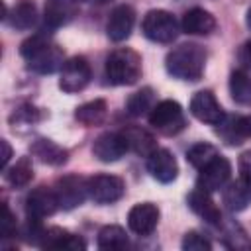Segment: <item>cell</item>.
I'll return each instance as SVG.
<instances>
[{"mask_svg":"<svg viewBox=\"0 0 251 251\" xmlns=\"http://www.w3.org/2000/svg\"><path fill=\"white\" fill-rule=\"evenodd\" d=\"M141 31L149 41L171 43L178 35V24L167 10H149L141 22Z\"/></svg>","mask_w":251,"mask_h":251,"instance_id":"277c9868","label":"cell"},{"mask_svg":"<svg viewBox=\"0 0 251 251\" xmlns=\"http://www.w3.org/2000/svg\"><path fill=\"white\" fill-rule=\"evenodd\" d=\"M0 233L4 239L12 237L16 233V220H14V214L10 212L8 204H2V220H0Z\"/></svg>","mask_w":251,"mask_h":251,"instance_id":"d6a6232c","label":"cell"},{"mask_svg":"<svg viewBox=\"0 0 251 251\" xmlns=\"http://www.w3.org/2000/svg\"><path fill=\"white\" fill-rule=\"evenodd\" d=\"M76 14V0H45L43 20L49 27L67 25Z\"/></svg>","mask_w":251,"mask_h":251,"instance_id":"d6986e66","label":"cell"},{"mask_svg":"<svg viewBox=\"0 0 251 251\" xmlns=\"http://www.w3.org/2000/svg\"><path fill=\"white\" fill-rule=\"evenodd\" d=\"M84 2H92V4H104V2H108V0H84Z\"/></svg>","mask_w":251,"mask_h":251,"instance_id":"f35d334b","label":"cell"},{"mask_svg":"<svg viewBox=\"0 0 251 251\" xmlns=\"http://www.w3.org/2000/svg\"><path fill=\"white\" fill-rule=\"evenodd\" d=\"M218 135L227 143V145H239L241 139L245 137L239 126V116H224V120L218 124Z\"/></svg>","mask_w":251,"mask_h":251,"instance_id":"f546056e","label":"cell"},{"mask_svg":"<svg viewBox=\"0 0 251 251\" xmlns=\"http://www.w3.org/2000/svg\"><path fill=\"white\" fill-rule=\"evenodd\" d=\"M90 65L82 55L71 57L63 69H61V78H59V88L67 94L80 92L88 82H90Z\"/></svg>","mask_w":251,"mask_h":251,"instance_id":"8992f818","label":"cell"},{"mask_svg":"<svg viewBox=\"0 0 251 251\" xmlns=\"http://www.w3.org/2000/svg\"><path fill=\"white\" fill-rule=\"evenodd\" d=\"M55 192L59 198V206L63 210H73L80 206L88 196V180L78 175H67L57 180Z\"/></svg>","mask_w":251,"mask_h":251,"instance_id":"ba28073f","label":"cell"},{"mask_svg":"<svg viewBox=\"0 0 251 251\" xmlns=\"http://www.w3.org/2000/svg\"><path fill=\"white\" fill-rule=\"evenodd\" d=\"M224 204L229 212H241L251 204V180L239 176L224 188Z\"/></svg>","mask_w":251,"mask_h":251,"instance_id":"e0dca14e","label":"cell"},{"mask_svg":"<svg viewBox=\"0 0 251 251\" xmlns=\"http://www.w3.org/2000/svg\"><path fill=\"white\" fill-rule=\"evenodd\" d=\"M0 145H2V159H0V167L6 171V169H8V161H10V157H12V147H10V143H8L6 139H2V141H0Z\"/></svg>","mask_w":251,"mask_h":251,"instance_id":"e575fe53","label":"cell"},{"mask_svg":"<svg viewBox=\"0 0 251 251\" xmlns=\"http://www.w3.org/2000/svg\"><path fill=\"white\" fill-rule=\"evenodd\" d=\"M182 249L184 251H210L212 243L208 241V237H204L198 231H188L182 237Z\"/></svg>","mask_w":251,"mask_h":251,"instance_id":"1f68e13d","label":"cell"},{"mask_svg":"<svg viewBox=\"0 0 251 251\" xmlns=\"http://www.w3.org/2000/svg\"><path fill=\"white\" fill-rule=\"evenodd\" d=\"M126 192V184L116 175H96L88 178V196L96 204H112Z\"/></svg>","mask_w":251,"mask_h":251,"instance_id":"52a82bcc","label":"cell"},{"mask_svg":"<svg viewBox=\"0 0 251 251\" xmlns=\"http://www.w3.org/2000/svg\"><path fill=\"white\" fill-rule=\"evenodd\" d=\"M20 55L25 59L27 67L41 75H51L57 69H63V51L59 45L51 43L45 35H31L20 45Z\"/></svg>","mask_w":251,"mask_h":251,"instance_id":"6da1fadb","label":"cell"},{"mask_svg":"<svg viewBox=\"0 0 251 251\" xmlns=\"http://www.w3.org/2000/svg\"><path fill=\"white\" fill-rule=\"evenodd\" d=\"M245 24H247V27L251 29V8L247 10V16H245Z\"/></svg>","mask_w":251,"mask_h":251,"instance_id":"74e56055","label":"cell"},{"mask_svg":"<svg viewBox=\"0 0 251 251\" xmlns=\"http://www.w3.org/2000/svg\"><path fill=\"white\" fill-rule=\"evenodd\" d=\"M41 112L37 108H33L31 104H24L20 108L14 110V114L10 116V124L16 127V126H29V124H35L41 120Z\"/></svg>","mask_w":251,"mask_h":251,"instance_id":"4dcf8cb0","label":"cell"},{"mask_svg":"<svg viewBox=\"0 0 251 251\" xmlns=\"http://www.w3.org/2000/svg\"><path fill=\"white\" fill-rule=\"evenodd\" d=\"M127 112L131 116H143L147 114L149 110H153V88L145 86L137 92H133L129 98H127Z\"/></svg>","mask_w":251,"mask_h":251,"instance_id":"f1b7e54d","label":"cell"},{"mask_svg":"<svg viewBox=\"0 0 251 251\" xmlns=\"http://www.w3.org/2000/svg\"><path fill=\"white\" fill-rule=\"evenodd\" d=\"M190 114L204 122V124H210V126H218L222 120H224V110L220 106V102L216 100L214 92L210 90H200L192 96L190 100Z\"/></svg>","mask_w":251,"mask_h":251,"instance_id":"8fae6325","label":"cell"},{"mask_svg":"<svg viewBox=\"0 0 251 251\" xmlns=\"http://www.w3.org/2000/svg\"><path fill=\"white\" fill-rule=\"evenodd\" d=\"M149 124L165 135H175V133L182 131L186 126L184 110L175 100H163L157 106H153V110L149 114Z\"/></svg>","mask_w":251,"mask_h":251,"instance_id":"5b68a950","label":"cell"},{"mask_svg":"<svg viewBox=\"0 0 251 251\" xmlns=\"http://www.w3.org/2000/svg\"><path fill=\"white\" fill-rule=\"evenodd\" d=\"M33 178V165L29 157H20L10 169H6V180L14 188H24Z\"/></svg>","mask_w":251,"mask_h":251,"instance_id":"d4e9b609","label":"cell"},{"mask_svg":"<svg viewBox=\"0 0 251 251\" xmlns=\"http://www.w3.org/2000/svg\"><path fill=\"white\" fill-rule=\"evenodd\" d=\"M147 171L159 182H173L178 175V165L169 149H155L147 155Z\"/></svg>","mask_w":251,"mask_h":251,"instance_id":"2e32d148","label":"cell"},{"mask_svg":"<svg viewBox=\"0 0 251 251\" xmlns=\"http://www.w3.org/2000/svg\"><path fill=\"white\" fill-rule=\"evenodd\" d=\"M133 24H135L133 8L129 4H120L110 12V18H108V24H106V33L116 43L126 41L131 35Z\"/></svg>","mask_w":251,"mask_h":251,"instance_id":"7c38bea8","label":"cell"},{"mask_svg":"<svg viewBox=\"0 0 251 251\" xmlns=\"http://www.w3.org/2000/svg\"><path fill=\"white\" fill-rule=\"evenodd\" d=\"M180 25L188 35H208L216 29V18L204 8H192L182 16Z\"/></svg>","mask_w":251,"mask_h":251,"instance_id":"ac0fdd59","label":"cell"},{"mask_svg":"<svg viewBox=\"0 0 251 251\" xmlns=\"http://www.w3.org/2000/svg\"><path fill=\"white\" fill-rule=\"evenodd\" d=\"M229 92L231 98L241 106H251V76L241 71L231 73L229 76Z\"/></svg>","mask_w":251,"mask_h":251,"instance_id":"484cf974","label":"cell"},{"mask_svg":"<svg viewBox=\"0 0 251 251\" xmlns=\"http://www.w3.org/2000/svg\"><path fill=\"white\" fill-rule=\"evenodd\" d=\"M239 126H241V131L245 137H251V116H245V118H239Z\"/></svg>","mask_w":251,"mask_h":251,"instance_id":"8d00e7d4","label":"cell"},{"mask_svg":"<svg viewBox=\"0 0 251 251\" xmlns=\"http://www.w3.org/2000/svg\"><path fill=\"white\" fill-rule=\"evenodd\" d=\"M220 153H218V149L212 145V143H206V141H202V143H196V145H192L188 151H186V161L194 167V169H202V167H206L210 161H214L216 157H218Z\"/></svg>","mask_w":251,"mask_h":251,"instance_id":"83f0119b","label":"cell"},{"mask_svg":"<svg viewBox=\"0 0 251 251\" xmlns=\"http://www.w3.org/2000/svg\"><path fill=\"white\" fill-rule=\"evenodd\" d=\"M106 114H108V106L104 100H90L86 104H80L76 110H75V118L82 124V126H100L104 120H106Z\"/></svg>","mask_w":251,"mask_h":251,"instance_id":"cb8c5ba5","label":"cell"},{"mask_svg":"<svg viewBox=\"0 0 251 251\" xmlns=\"http://www.w3.org/2000/svg\"><path fill=\"white\" fill-rule=\"evenodd\" d=\"M29 149H31V155L33 157H37L41 163L53 165V167H59V165L67 163V157H69L67 149H63L61 145H57L55 141L45 139V137L35 139Z\"/></svg>","mask_w":251,"mask_h":251,"instance_id":"ffe728a7","label":"cell"},{"mask_svg":"<svg viewBox=\"0 0 251 251\" xmlns=\"http://www.w3.org/2000/svg\"><path fill=\"white\" fill-rule=\"evenodd\" d=\"M239 173L241 176L251 180V151H245L239 155Z\"/></svg>","mask_w":251,"mask_h":251,"instance_id":"836d02e7","label":"cell"},{"mask_svg":"<svg viewBox=\"0 0 251 251\" xmlns=\"http://www.w3.org/2000/svg\"><path fill=\"white\" fill-rule=\"evenodd\" d=\"M104 73L112 84H118V86L135 84L141 76V57L127 47L114 49L106 59Z\"/></svg>","mask_w":251,"mask_h":251,"instance_id":"3957f363","label":"cell"},{"mask_svg":"<svg viewBox=\"0 0 251 251\" xmlns=\"http://www.w3.org/2000/svg\"><path fill=\"white\" fill-rule=\"evenodd\" d=\"M159 224V208L151 202L135 204L127 214V226L135 235H151Z\"/></svg>","mask_w":251,"mask_h":251,"instance_id":"4fadbf2b","label":"cell"},{"mask_svg":"<svg viewBox=\"0 0 251 251\" xmlns=\"http://www.w3.org/2000/svg\"><path fill=\"white\" fill-rule=\"evenodd\" d=\"M231 175V165L226 157L218 155L214 161H210L206 167L200 169V175L196 178V188H202L206 192H216L226 186Z\"/></svg>","mask_w":251,"mask_h":251,"instance_id":"9c48e42d","label":"cell"},{"mask_svg":"<svg viewBox=\"0 0 251 251\" xmlns=\"http://www.w3.org/2000/svg\"><path fill=\"white\" fill-rule=\"evenodd\" d=\"M37 247L59 249V251H82V249H86V243L82 237H78L63 227H49V229H43V235H41Z\"/></svg>","mask_w":251,"mask_h":251,"instance_id":"9a60e30c","label":"cell"},{"mask_svg":"<svg viewBox=\"0 0 251 251\" xmlns=\"http://www.w3.org/2000/svg\"><path fill=\"white\" fill-rule=\"evenodd\" d=\"M59 206V198L55 188H47V186H37L35 190H31L25 198V214L27 218L33 220H43L47 216H53L57 212Z\"/></svg>","mask_w":251,"mask_h":251,"instance_id":"30bf717a","label":"cell"},{"mask_svg":"<svg viewBox=\"0 0 251 251\" xmlns=\"http://www.w3.org/2000/svg\"><path fill=\"white\" fill-rule=\"evenodd\" d=\"M127 245V235L124 231V227L120 226H104L98 231V247L100 249H124Z\"/></svg>","mask_w":251,"mask_h":251,"instance_id":"4316f807","label":"cell"},{"mask_svg":"<svg viewBox=\"0 0 251 251\" xmlns=\"http://www.w3.org/2000/svg\"><path fill=\"white\" fill-rule=\"evenodd\" d=\"M127 151V143L120 133H114V131H108V133H102L94 139L92 143V155L102 161V163H114L118 159H122Z\"/></svg>","mask_w":251,"mask_h":251,"instance_id":"5bb4252c","label":"cell"},{"mask_svg":"<svg viewBox=\"0 0 251 251\" xmlns=\"http://www.w3.org/2000/svg\"><path fill=\"white\" fill-rule=\"evenodd\" d=\"M6 20L14 29H29L37 20V8L33 0H18L10 12H6Z\"/></svg>","mask_w":251,"mask_h":251,"instance_id":"603a6c76","label":"cell"},{"mask_svg":"<svg viewBox=\"0 0 251 251\" xmlns=\"http://www.w3.org/2000/svg\"><path fill=\"white\" fill-rule=\"evenodd\" d=\"M239 59H241V63H245L247 67H251V41H247V43L241 47Z\"/></svg>","mask_w":251,"mask_h":251,"instance_id":"d590c367","label":"cell"},{"mask_svg":"<svg viewBox=\"0 0 251 251\" xmlns=\"http://www.w3.org/2000/svg\"><path fill=\"white\" fill-rule=\"evenodd\" d=\"M206 51L198 43H182L167 53L165 69L171 76L180 80H198L204 75Z\"/></svg>","mask_w":251,"mask_h":251,"instance_id":"7a4b0ae2","label":"cell"},{"mask_svg":"<svg viewBox=\"0 0 251 251\" xmlns=\"http://www.w3.org/2000/svg\"><path fill=\"white\" fill-rule=\"evenodd\" d=\"M122 135L127 143V149H131L133 153L137 155H151L155 149H157V143H155V137L143 129V127H137V126H129L126 129H122Z\"/></svg>","mask_w":251,"mask_h":251,"instance_id":"7402d4cb","label":"cell"},{"mask_svg":"<svg viewBox=\"0 0 251 251\" xmlns=\"http://www.w3.org/2000/svg\"><path fill=\"white\" fill-rule=\"evenodd\" d=\"M188 206L194 214H198L200 218H204L210 224H220L222 222V214L216 208L214 200L210 198V192H206L202 188H194L188 194Z\"/></svg>","mask_w":251,"mask_h":251,"instance_id":"44dd1931","label":"cell"}]
</instances>
